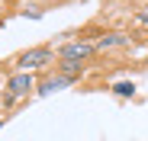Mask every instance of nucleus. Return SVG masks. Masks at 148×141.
I'll return each mask as SVG.
<instances>
[{
    "label": "nucleus",
    "instance_id": "obj_3",
    "mask_svg": "<svg viewBox=\"0 0 148 141\" xmlns=\"http://www.w3.org/2000/svg\"><path fill=\"white\" fill-rule=\"evenodd\" d=\"M29 87H32V74H26V70H23V74H16V77L10 80V93H13V96L29 93Z\"/></svg>",
    "mask_w": 148,
    "mask_h": 141
},
{
    "label": "nucleus",
    "instance_id": "obj_4",
    "mask_svg": "<svg viewBox=\"0 0 148 141\" xmlns=\"http://www.w3.org/2000/svg\"><path fill=\"white\" fill-rule=\"evenodd\" d=\"M71 80L68 77H52V80H45L42 87H39V96H48V93H55V90H61V87H68Z\"/></svg>",
    "mask_w": 148,
    "mask_h": 141
},
{
    "label": "nucleus",
    "instance_id": "obj_9",
    "mask_svg": "<svg viewBox=\"0 0 148 141\" xmlns=\"http://www.w3.org/2000/svg\"><path fill=\"white\" fill-rule=\"evenodd\" d=\"M0 125H3V122H0Z\"/></svg>",
    "mask_w": 148,
    "mask_h": 141
},
{
    "label": "nucleus",
    "instance_id": "obj_6",
    "mask_svg": "<svg viewBox=\"0 0 148 141\" xmlns=\"http://www.w3.org/2000/svg\"><path fill=\"white\" fill-rule=\"evenodd\" d=\"M61 70H64V77L71 80V77L81 74V64H77V61H61Z\"/></svg>",
    "mask_w": 148,
    "mask_h": 141
},
{
    "label": "nucleus",
    "instance_id": "obj_7",
    "mask_svg": "<svg viewBox=\"0 0 148 141\" xmlns=\"http://www.w3.org/2000/svg\"><path fill=\"white\" fill-rule=\"evenodd\" d=\"M135 93V87L129 83V80H122V83H116V96H132Z\"/></svg>",
    "mask_w": 148,
    "mask_h": 141
},
{
    "label": "nucleus",
    "instance_id": "obj_5",
    "mask_svg": "<svg viewBox=\"0 0 148 141\" xmlns=\"http://www.w3.org/2000/svg\"><path fill=\"white\" fill-rule=\"evenodd\" d=\"M122 42H126V35H119V32H116V35H106V39H100V42L93 45V48H113V45H122Z\"/></svg>",
    "mask_w": 148,
    "mask_h": 141
},
{
    "label": "nucleus",
    "instance_id": "obj_8",
    "mask_svg": "<svg viewBox=\"0 0 148 141\" xmlns=\"http://www.w3.org/2000/svg\"><path fill=\"white\" fill-rule=\"evenodd\" d=\"M138 19H142V22H145V26H148V13H142V16H138Z\"/></svg>",
    "mask_w": 148,
    "mask_h": 141
},
{
    "label": "nucleus",
    "instance_id": "obj_1",
    "mask_svg": "<svg viewBox=\"0 0 148 141\" xmlns=\"http://www.w3.org/2000/svg\"><path fill=\"white\" fill-rule=\"evenodd\" d=\"M52 61V48H29L26 55H19V67L23 70H32V67H42Z\"/></svg>",
    "mask_w": 148,
    "mask_h": 141
},
{
    "label": "nucleus",
    "instance_id": "obj_2",
    "mask_svg": "<svg viewBox=\"0 0 148 141\" xmlns=\"http://www.w3.org/2000/svg\"><path fill=\"white\" fill-rule=\"evenodd\" d=\"M93 55V45L90 42H71V45H64V48H61V58L64 61H84V58H90Z\"/></svg>",
    "mask_w": 148,
    "mask_h": 141
}]
</instances>
